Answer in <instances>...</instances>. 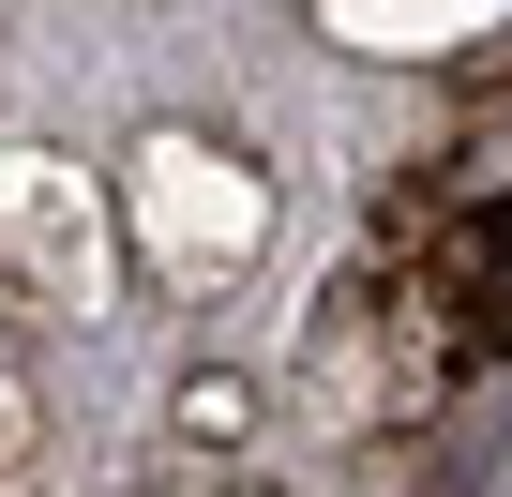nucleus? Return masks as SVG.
I'll list each match as a JSON object with an SVG mask.
<instances>
[{
  "instance_id": "nucleus-1",
  "label": "nucleus",
  "mask_w": 512,
  "mask_h": 497,
  "mask_svg": "<svg viewBox=\"0 0 512 497\" xmlns=\"http://www.w3.org/2000/svg\"><path fill=\"white\" fill-rule=\"evenodd\" d=\"M422 302H437V347H452V362H497V347H512V196H497V211H452Z\"/></svg>"
}]
</instances>
